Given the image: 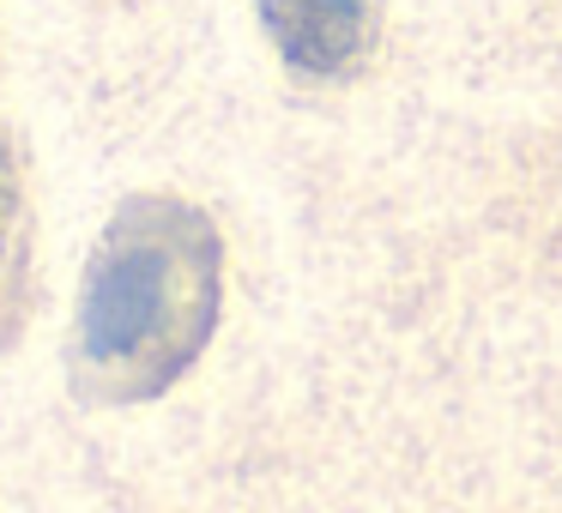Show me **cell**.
Instances as JSON below:
<instances>
[{"label":"cell","mask_w":562,"mask_h":513,"mask_svg":"<svg viewBox=\"0 0 562 513\" xmlns=\"http://www.w3.org/2000/svg\"><path fill=\"white\" fill-rule=\"evenodd\" d=\"M267 37L279 43V55L296 73H345L369 55L375 37V13L369 0H255Z\"/></svg>","instance_id":"2"},{"label":"cell","mask_w":562,"mask_h":513,"mask_svg":"<svg viewBox=\"0 0 562 513\" xmlns=\"http://www.w3.org/2000/svg\"><path fill=\"white\" fill-rule=\"evenodd\" d=\"M19 260H25V182H19V158L0 134V303L19 278Z\"/></svg>","instance_id":"3"},{"label":"cell","mask_w":562,"mask_h":513,"mask_svg":"<svg viewBox=\"0 0 562 513\" xmlns=\"http://www.w3.org/2000/svg\"><path fill=\"white\" fill-rule=\"evenodd\" d=\"M224 236L176 194H134L91 248L74 320V375L91 399L139 404L194 368L218 327Z\"/></svg>","instance_id":"1"}]
</instances>
